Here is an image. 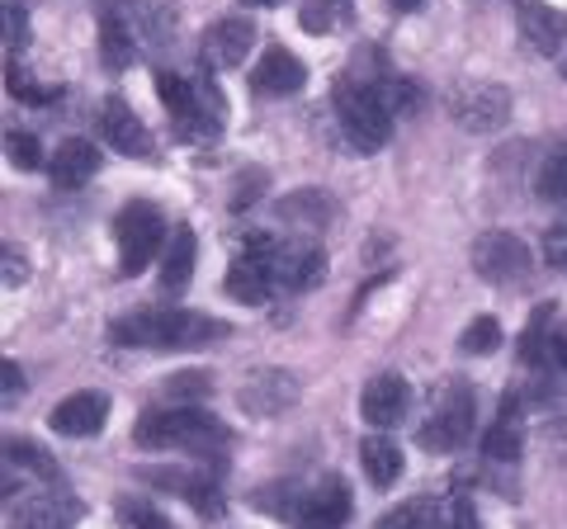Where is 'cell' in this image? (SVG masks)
Returning <instances> with one entry per match:
<instances>
[{
    "instance_id": "6da1fadb",
    "label": "cell",
    "mask_w": 567,
    "mask_h": 529,
    "mask_svg": "<svg viewBox=\"0 0 567 529\" xmlns=\"http://www.w3.org/2000/svg\"><path fill=\"white\" fill-rule=\"evenodd\" d=\"M227 331L233 326L223 317H204L189 308H152V312L118 317L110 326V341L123 350H199L208 341H223Z\"/></svg>"
},
{
    "instance_id": "7a4b0ae2",
    "label": "cell",
    "mask_w": 567,
    "mask_h": 529,
    "mask_svg": "<svg viewBox=\"0 0 567 529\" xmlns=\"http://www.w3.org/2000/svg\"><path fill=\"white\" fill-rule=\"evenodd\" d=\"M137 449H185V454H218L227 449V426L218 416H208L199 407H152L142 412L133 426Z\"/></svg>"
},
{
    "instance_id": "3957f363",
    "label": "cell",
    "mask_w": 567,
    "mask_h": 529,
    "mask_svg": "<svg viewBox=\"0 0 567 529\" xmlns=\"http://www.w3.org/2000/svg\"><path fill=\"white\" fill-rule=\"evenodd\" d=\"M336 118L354 152H379L393 137V110L383 104L374 81H341L336 85Z\"/></svg>"
},
{
    "instance_id": "277c9868",
    "label": "cell",
    "mask_w": 567,
    "mask_h": 529,
    "mask_svg": "<svg viewBox=\"0 0 567 529\" xmlns=\"http://www.w3.org/2000/svg\"><path fill=\"white\" fill-rule=\"evenodd\" d=\"M156 95L175 118V133L189 137V143H213L223 133V100L213 85L185 81L175 72H156Z\"/></svg>"
},
{
    "instance_id": "5b68a950",
    "label": "cell",
    "mask_w": 567,
    "mask_h": 529,
    "mask_svg": "<svg viewBox=\"0 0 567 529\" xmlns=\"http://www.w3.org/2000/svg\"><path fill=\"white\" fill-rule=\"evenodd\" d=\"M114 241H118V270L123 274L147 270L152 256L166 246V218H162V208L147 204V199L123 204L118 218H114Z\"/></svg>"
},
{
    "instance_id": "8992f818",
    "label": "cell",
    "mask_w": 567,
    "mask_h": 529,
    "mask_svg": "<svg viewBox=\"0 0 567 529\" xmlns=\"http://www.w3.org/2000/svg\"><path fill=\"white\" fill-rule=\"evenodd\" d=\"M473 412H477L473 387L450 383L445 393L435 397V407H431V416H425V426L416 431L421 449H431V454H454V449L473 435Z\"/></svg>"
},
{
    "instance_id": "52a82bcc",
    "label": "cell",
    "mask_w": 567,
    "mask_h": 529,
    "mask_svg": "<svg viewBox=\"0 0 567 529\" xmlns=\"http://www.w3.org/2000/svg\"><path fill=\"white\" fill-rule=\"evenodd\" d=\"M275 251L279 241L270 232H251L241 246V256L233 260V270H227V293L237 298V303H270L279 293V279H275Z\"/></svg>"
},
{
    "instance_id": "ba28073f",
    "label": "cell",
    "mask_w": 567,
    "mask_h": 529,
    "mask_svg": "<svg viewBox=\"0 0 567 529\" xmlns=\"http://www.w3.org/2000/svg\"><path fill=\"white\" fill-rule=\"evenodd\" d=\"M450 118L464 133H502L511 118V91L496 81H464L450 95Z\"/></svg>"
},
{
    "instance_id": "9c48e42d",
    "label": "cell",
    "mask_w": 567,
    "mask_h": 529,
    "mask_svg": "<svg viewBox=\"0 0 567 529\" xmlns=\"http://www.w3.org/2000/svg\"><path fill=\"white\" fill-rule=\"evenodd\" d=\"M468 256H473L477 279H487L496 289H511V284H525L529 279V246L516 232H483Z\"/></svg>"
},
{
    "instance_id": "30bf717a",
    "label": "cell",
    "mask_w": 567,
    "mask_h": 529,
    "mask_svg": "<svg viewBox=\"0 0 567 529\" xmlns=\"http://www.w3.org/2000/svg\"><path fill=\"white\" fill-rule=\"evenodd\" d=\"M123 24H128L133 43L142 52H156L175 39V24H181V10H175V0H114L110 6Z\"/></svg>"
},
{
    "instance_id": "8fae6325",
    "label": "cell",
    "mask_w": 567,
    "mask_h": 529,
    "mask_svg": "<svg viewBox=\"0 0 567 529\" xmlns=\"http://www.w3.org/2000/svg\"><path fill=\"white\" fill-rule=\"evenodd\" d=\"M76 520H81V501L58 483L24 491V501L10 510V529H76Z\"/></svg>"
},
{
    "instance_id": "7c38bea8",
    "label": "cell",
    "mask_w": 567,
    "mask_h": 529,
    "mask_svg": "<svg viewBox=\"0 0 567 529\" xmlns=\"http://www.w3.org/2000/svg\"><path fill=\"white\" fill-rule=\"evenodd\" d=\"M298 393H303V387H298V374H289V369H256V374L241 383L237 402H241L246 416L270 421L279 412H289L298 402Z\"/></svg>"
},
{
    "instance_id": "4fadbf2b",
    "label": "cell",
    "mask_w": 567,
    "mask_h": 529,
    "mask_svg": "<svg viewBox=\"0 0 567 529\" xmlns=\"http://www.w3.org/2000/svg\"><path fill=\"white\" fill-rule=\"evenodd\" d=\"M251 48H256V24L233 14V20H218L199 39V62H204V72H233V66L246 62Z\"/></svg>"
},
{
    "instance_id": "5bb4252c",
    "label": "cell",
    "mask_w": 567,
    "mask_h": 529,
    "mask_svg": "<svg viewBox=\"0 0 567 529\" xmlns=\"http://www.w3.org/2000/svg\"><path fill=\"white\" fill-rule=\"evenodd\" d=\"M137 478L147 487H162L171 497H185L199 516H223V491L208 473H194V468H137Z\"/></svg>"
},
{
    "instance_id": "9a60e30c",
    "label": "cell",
    "mask_w": 567,
    "mask_h": 529,
    "mask_svg": "<svg viewBox=\"0 0 567 529\" xmlns=\"http://www.w3.org/2000/svg\"><path fill=\"white\" fill-rule=\"evenodd\" d=\"M322 274H327V251H322L317 241H308V237L279 241V251H275L279 293H303V289H312Z\"/></svg>"
},
{
    "instance_id": "2e32d148",
    "label": "cell",
    "mask_w": 567,
    "mask_h": 529,
    "mask_svg": "<svg viewBox=\"0 0 567 529\" xmlns=\"http://www.w3.org/2000/svg\"><path fill=\"white\" fill-rule=\"evenodd\" d=\"M516 24L529 52H539V58H558L567 48V14L544 6V0H516Z\"/></svg>"
},
{
    "instance_id": "e0dca14e",
    "label": "cell",
    "mask_w": 567,
    "mask_h": 529,
    "mask_svg": "<svg viewBox=\"0 0 567 529\" xmlns=\"http://www.w3.org/2000/svg\"><path fill=\"white\" fill-rule=\"evenodd\" d=\"M406 407H412V383H406L402 374H379V378H369L364 383V393H360V412L369 426H398V421L406 416Z\"/></svg>"
},
{
    "instance_id": "ac0fdd59",
    "label": "cell",
    "mask_w": 567,
    "mask_h": 529,
    "mask_svg": "<svg viewBox=\"0 0 567 529\" xmlns=\"http://www.w3.org/2000/svg\"><path fill=\"white\" fill-rule=\"evenodd\" d=\"M104 416H110V397L104 393H71L52 407L48 426L58 435H66V439H85V435L104 431Z\"/></svg>"
},
{
    "instance_id": "d6986e66",
    "label": "cell",
    "mask_w": 567,
    "mask_h": 529,
    "mask_svg": "<svg viewBox=\"0 0 567 529\" xmlns=\"http://www.w3.org/2000/svg\"><path fill=\"white\" fill-rule=\"evenodd\" d=\"M100 133H104V143H110L114 152H123V156H142V162L152 156V133H147V123H142L118 95L104 100V110H100Z\"/></svg>"
},
{
    "instance_id": "ffe728a7",
    "label": "cell",
    "mask_w": 567,
    "mask_h": 529,
    "mask_svg": "<svg viewBox=\"0 0 567 529\" xmlns=\"http://www.w3.org/2000/svg\"><path fill=\"white\" fill-rule=\"evenodd\" d=\"M350 516V491L341 478L317 483L312 491H303V510H298V529H341Z\"/></svg>"
},
{
    "instance_id": "44dd1931",
    "label": "cell",
    "mask_w": 567,
    "mask_h": 529,
    "mask_svg": "<svg viewBox=\"0 0 567 529\" xmlns=\"http://www.w3.org/2000/svg\"><path fill=\"white\" fill-rule=\"evenodd\" d=\"M308 81V66L293 58L289 48H265V58L256 62L251 72V85L260 95H298Z\"/></svg>"
},
{
    "instance_id": "7402d4cb",
    "label": "cell",
    "mask_w": 567,
    "mask_h": 529,
    "mask_svg": "<svg viewBox=\"0 0 567 529\" xmlns=\"http://www.w3.org/2000/svg\"><path fill=\"white\" fill-rule=\"evenodd\" d=\"M525 454V421H520V402L506 397L502 402V416H496V426L483 435V458L492 464H516Z\"/></svg>"
},
{
    "instance_id": "603a6c76",
    "label": "cell",
    "mask_w": 567,
    "mask_h": 529,
    "mask_svg": "<svg viewBox=\"0 0 567 529\" xmlns=\"http://www.w3.org/2000/svg\"><path fill=\"white\" fill-rule=\"evenodd\" d=\"M95 166H100L95 143H85V137H71V143H62L58 152H52L48 175H52V185H58V189H81L95 175Z\"/></svg>"
},
{
    "instance_id": "cb8c5ba5",
    "label": "cell",
    "mask_w": 567,
    "mask_h": 529,
    "mask_svg": "<svg viewBox=\"0 0 567 529\" xmlns=\"http://www.w3.org/2000/svg\"><path fill=\"white\" fill-rule=\"evenodd\" d=\"M194 260H199V241H194V227H175L162 256V289L181 293L194 279Z\"/></svg>"
},
{
    "instance_id": "d4e9b609",
    "label": "cell",
    "mask_w": 567,
    "mask_h": 529,
    "mask_svg": "<svg viewBox=\"0 0 567 529\" xmlns=\"http://www.w3.org/2000/svg\"><path fill=\"white\" fill-rule=\"evenodd\" d=\"M100 58H104L110 72H123V66H133L142 58V48L133 43L128 24H123L110 6H104V14H100Z\"/></svg>"
},
{
    "instance_id": "484cf974",
    "label": "cell",
    "mask_w": 567,
    "mask_h": 529,
    "mask_svg": "<svg viewBox=\"0 0 567 529\" xmlns=\"http://www.w3.org/2000/svg\"><path fill=\"white\" fill-rule=\"evenodd\" d=\"M360 464H364V473H369V483L374 487H393L402 478V449L388 435L360 439Z\"/></svg>"
},
{
    "instance_id": "4316f807",
    "label": "cell",
    "mask_w": 567,
    "mask_h": 529,
    "mask_svg": "<svg viewBox=\"0 0 567 529\" xmlns=\"http://www.w3.org/2000/svg\"><path fill=\"white\" fill-rule=\"evenodd\" d=\"M435 516H440L435 497H412V501H402L398 510H388L374 529H435Z\"/></svg>"
},
{
    "instance_id": "83f0119b",
    "label": "cell",
    "mask_w": 567,
    "mask_h": 529,
    "mask_svg": "<svg viewBox=\"0 0 567 529\" xmlns=\"http://www.w3.org/2000/svg\"><path fill=\"white\" fill-rule=\"evenodd\" d=\"M535 189H539V199H548V204H567V147H554L544 156Z\"/></svg>"
},
{
    "instance_id": "f1b7e54d",
    "label": "cell",
    "mask_w": 567,
    "mask_h": 529,
    "mask_svg": "<svg viewBox=\"0 0 567 529\" xmlns=\"http://www.w3.org/2000/svg\"><path fill=\"white\" fill-rule=\"evenodd\" d=\"M162 393H166V402H175V407H189V402H199V397L213 393V378L199 374V369H185V374H175V378L162 383Z\"/></svg>"
},
{
    "instance_id": "f546056e",
    "label": "cell",
    "mask_w": 567,
    "mask_h": 529,
    "mask_svg": "<svg viewBox=\"0 0 567 529\" xmlns=\"http://www.w3.org/2000/svg\"><path fill=\"white\" fill-rule=\"evenodd\" d=\"M374 85H379L383 104L393 110V118L416 114V110H421V91H416V81H406V76H383V81H374Z\"/></svg>"
},
{
    "instance_id": "4dcf8cb0",
    "label": "cell",
    "mask_w": 567,
    "mask_h": 529,
    "mask_svg": "<svg viewBox=\"0 0 567 529\" xmlns=\"http://www.w3.org/2000/svg\"><path fill=\"white\" fill-rule=\"evenodd\" d=\"M548 317H554V308H535V317H529V326H525V336H520V360L525 364H544V355L554 350V336L544 341Z\"/></svg>"
},
{
    "instance_id": "1f68e13d",
    "label": "cell",
    "mask_w": 567,
    "mask_h": 529,
    "mask_svg": "<svg viewBox=\"0 0 567 529\" xmlns=\"http://www.w3.org/2000/svg\"><path fill=\"white\" fill-rule=\"evenodd\" d=\"M496 345H502V326H496L492 317H477L464 336H458V350H464V355H492Z\"/></svg>"
},
{
    "instance_id": "d6a6232c",
    "label": "cell",
    "mask_w": 567,
    "mask_h": 529,
    "mask_svg": "<svg viewBox=\"0 0 567 529\" xmlns=\"http://www.w3.org/2000/svg\"><path fill=\"white\" fill-rule=\"evenodd\" d=\"M6 156L14 170H39L43 166V147L33 133H6Z\"/></svg>"
},
{
    "instance_id": "836d02e7",
    "label": "cell",
    "mask_w": 567,
    "mask_h": 529,
    "mask_svg": "<svg viewBox=\"0 0 567 529\" xmlns=\"http://www.w3.org/2000/svg\"><path fill=\"white\" fill-rule=\"evenodd\" d=\"M435 529H483V520H477V510H473L468 497H445L440 501Z\"/></svg>"
},
{
    "instance_id": "e575fe53",
    "label": "cell",
    "mask_w": 567,
    "mask_h": 529,
    "mask_svg": "<svg viewBox=\"0 0 567 529\" xmlns=\"http://www.w3.org/2000/svg\"><path fill=\"white\" fill-rule=\"evenodd\" d=\"M6 454H10V464H20V468H29V473H39L43 483H58V473H52L48 454H43L39 445H29V439H10Z\"/></svg>"
},
{
    "instance_id": "d590c367",
    "label": "cell",
    "mask_w": 567,
    "mask_h": 529,
    "mask_svg": "<svg viewBox=\"0 0 567 529\" xmlns=\"http://www.w3.org/2000/svg\"><path fill=\"white\" fill-rule=\"evenodd\" d=\"M118 516L128 520L133 529H175V525H171V520H166L152 501H123V506H118Z\"/></svg>"
},
{
    "instance_id": "8d00e7d4",
    "label": "cell",
    "mask_w": 567,
    "mask_h": 529,
    "mask_svg": "<svg viewBox=\"0 0 567 529\" xmlns=\"http://www.w3.org/2000/svg\"><path fill=\"white\" fill-rule=\"evenodd\" d=\"M279 214H284V218H298V214H308V222H322V218L331 214V208H327V199H322V194H317V189H303V194H298V199L279 204Z\"/></svg>"
},
{
    "instance_id": "74e56055",
    "label": "cell",
    "mask_w": 567,
    "mask_h": 529,
    "mask_svg": "<svg viewBox=\"0 0 567 529\" xmlns=\"http://www.w3.org/2000/svg\"><path fill=\"white\" fill-rule=\"evenodd\" d=\"M29 43V20H24V6L20 0H6V48H24Z\"/></svg>"
},
{
    "instance_id": "f35d334b",
    "label": "cell",
    "mask_w": 567,
    "mask_h": 529,
    "mask_svg": "<svg viewBox=\"0 0 567 529\" xmlns=\"http://www.w3.org/2000/svg\"><path fill=\"white\" fill-rule=\"evenodd\" d=\"M6 76H10V95H20V100H29V104H48V100H52V95H48V91H39V85H33V76H29V72H20L14 62H10V72H6Z\"/></svg>"
},
{
    "instance_id": "ab89813d",
    "label": "cell",
    "mask_w": 567,
    "mask_h": 529,
    "mask_svg": "<svg viewBox=\"0 0 567 529\" xmlns=\"http://www.w3.org/2000/svg\"><path fill=\"white\" fill-rule=\"evenodd\" d=\"M544 256H548L554 270H567V222H558V227H548L544 232Z\"/></svg>"
},
{
    "instance_id": "60d3db41",
    "label": "cell",
    "mask_w": 567,
    "mask_h": 529,
    "mask_svg": "<svg viewBox=\"0 0 567 529\" xmlns=\"http://www.w3.org/2000/svg\"><path fill=\"white\" fill-rule=\"evenodd\" d=\"M24 279H29V260L14 251V246H6V284L14 289V284H24Z\"/></svg>"
},
{
    "instance_id": "b9f144b4",
    "label": "cell",
    "mask_w": 567,
    "mask_h": 529,
    "mask_svg": "<svg viewBox=\"0 0 567 529\" xmlns=\"http://www.w3.org/2000/svg\"><path fill=\"white\" fill-rule=\"evenodd\" d=\"M0 378H6V402H14V393H24V374H20V364L14 360L0 364Z\"/></svg>"
},
{
    "instance_id": "7bdbcfd3",
    "label": "cell",
    "mask_w": 567,
    "mask_h": 529,
    "mask_svg": "<svg viewBox=\"0 0 567 529\" xmlns=\"http://www.w3.org/2000/svg\"><path fill=\"white\" fill-rule=\"evenodd\" d=\"M548 355H554V364L567 374V326H558V331H554V350H548Z\"/></svg>"
},
{
    "instance_id": "ee69618b",
    "label": "cell",
    "mask_w": 567,
    "mask_h": 529,
    "mask_svg": "<svg viewBox=\"0 0 567 529\" xmlns=\"http://www.w3.org/2000/svg\"><path fill=\"white\" fill-rule=\"evenodd\" d=\"M388 6L402 10V14H412V10H421V6H425V0H388Z\"/></svg>"
},
{
    "instance_id": "f6af8a7d",
    "label": "cell",
    "mask_w": 567,
    "mask_h": 529,
    "mask_svg": "<svg viewBox=\"0 0 567 529\" xmlns=\"http://www.w3.org/2000/svg\"><path fill=\"white\" fill-rule=\"evenodd\" d=\"M246 6H279V0H246Z\"/></svg>"
},
{
    "instance_id": "bcb514c9",
    "label": "cell",
    "mask_w": 567,
    "mask_h": 529,
    "mask_svg": "<svg viewBox=\"0 0 567 529\" xmlns=\"http://www.w3.org/2000/svg\"><path fill=\"white\" fill-rule=\"evenodd\" d=\"M322 6H346V0H322Z\"/></svg>"
},
{
    "instance_id": "7dc6e473",
    "label": "cell",
    "mask_w": 567,
    "mask_h": 529,
    "mask_svg": "<svg viewBox=\"0 0 567 529\" xmlns=\"http://www.w3.org/2000/svg\"><path fill=\"white\" fill-rule=\"evenodd\" d=\"M563 76H567V62H563Z\"/></svg>"
}]
</instances>
